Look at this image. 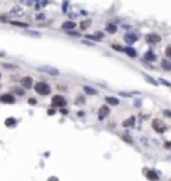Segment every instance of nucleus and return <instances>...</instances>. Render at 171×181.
<instances>
[{
  "label": "nucleus",
  "instance_id": "obj_21",
  "mask_svg": "<svg viewBox=\"0 0 171 181\" xmlns=\"http://www.w3.org/2000/svg\"><path fill=\"white\" fill-rule=\"evenodd\" d=\"M12 25L22 27V29H27V27H29V24H25V22H12Z\"/></svg>",
  "mask_w": 171,
  "mask_h": 181
},
{
  "label": "nucleus",
  "instance_id": "obj_29",
  "mask_svg": "<svg viewBox=\"0 0 171 181\" xmlns=\"http://www.w3.org/2000/svg\"><path fill=\"white\" fill-rule=\"evenodd\" d=\"M119 96H126V97H131V96H133V92H124V91H121V92H119Z\"/></svg>",
  "mask_w": 171,
  "mask_h": 181
},
{
  "label": "nucleus",
  "instance_id": "obj_1",
  "mask_svg": "<svg viewBox=\"0 0 171 181\" xmlns=\"http://www.w3.org/2000/svg\"><path fill=\"white\" fill-rule=\"evenodd\" d=\"M34 89H35V92L40 94V96H49V94H51V84L42 82V80L34 82Z\"/></svg>",
  "mask_w": 171,
  "mask_h": 181
},
{
  "label": "nucleus",
  "instance_id": "obj_10",
  "mask_svg": "<svg viewBox=\"0 0 171 181\" xmlns=\"http://www.w3.org/2000/svg\"><path fill=\"white\" fill-rule=\"evenodd\" d=\"M144 62H154L156 60V54H154L153 51H148V52H144Z\"/></svg>",
  "mask_w": 171,
  "mask_h": 181
},
{
  "label": "nucleus",
  "instance_id": "obj_4",
  "mask_svg": "<svg viewBox=\"0 0 171 181\" xmlns=\"http://www.w3.org/2000/svg\"><path fill=\"white\" fill-rule=\"evenodd\" d=\"M37 71H40V72H45V74H49V76H59V69H56V67H51V66H40V67H39Z\"/></svg>",
  "mask_w": 171,
  "mask_h": 181
},
{
  "label": "nucleus",
  "instance_id": "obj_32",
  "mask_svg": "<svg viewBox=\"0 0 171 181\" xmlns=\"http://www.w3.org/2000/svg\"><path fill=\"white\" fill-rule=\"evenodd\" d=\"M24 91H25V89H15V94H19V96H22V94H24Z\"/></svg>",
  "mask_w": 171,
  "mask_h": 181
},
{
  "label": "nucleus",
  "instance_id": "obj_28",
  "mask_svg": "<svg viewBox=\"0 0 171 181\" xmlns=\"http://www.w3.org/2000/svg\"><path fill=\"white\" fill-rule=\"evenodd\" d=\"M47 114H49V116H54V114H56V109H54V107H49V109H47Z\"/></svg>",
  "mask_w": 171,
  "mask_h": 181
},
{
  "label": "nucleus",
  "instance_id": "obj_23",
  "mask_svg": "<svg viewBox=\"0 0 171 181\" xmlns=\"http://www.w3.org/2000/svg\"><path fill=\"white\" fill-rule=\"evenodd\" d=\"M112 49H114V51H117V52H123L124 51V47L123 45H117V44H112Z\"/></svg>",
  "mask_w": 171,
  "mask_h": 181
},
{
  "label": "nucleus",
  "instance_id": "obj_2",
  "mask_svg": "<svg viewBox=\"0 0 171 181\" xmlns=\"http://www.w3.org/2000/svg\"><path fill=\"white\" fill-rule=\"evenodd\" d=\"M146 44H149V45H158L159 42H161V35L156 34V32H151V34L146 35Z\"/></svg>",
  "mask_w": 171,
  "mask_h": 181
},
{
  "label": "nucleus",
  "instance_id": "obj_35",
  "mask_svg": "<svg viewBox=\"0 0 171 181\" xmlns=\"http://www.w3.org/2000/svg\"><path fill=\"white\" fill-rule=\"evenodd\" d=\"M164 116H166V118H170V116H171V112H170V109H164Z\"/></svg>",
  "mask_w": 171,
  "mask_h": 181
},
{
  "label": "nucleus",
  "instance_id": "obj_18",
  "mask_svg": "<svg viewBox=\"0 0 171 181\" xmlns=\"http://www.w3.org/2000/svg\"><path fill=\"white\" fill-rule=\"evenodd\" d=\"M106 30L109 32V34H116V32H117V25H114V24H107Z\"/></svg>",
  "mask_w": 171,
  "mask_h": 181
},
{
  "label": "nucleus",
  "instance_id": "obj_33",
  "mask_svg": "<svg viewBox=\"0 0 171 181\" xmlns=\"http://www.w3.org/2000/svg\"><path fill=\"white\" fill-rule=\"evenodd\" d=\"M44 17H45L44 13H39V15H37V20H44Z\"/></svg>",
  "mask_w": 171,
  "mask_h": 181
},
{
  "label": "nucleus",
  "instance_id": "obj_20",
  "mask_svg": "<svg viewBox=\"0 0 171 181\" xmlns=\"http://www.w3.org/2000/svg\"><path fill=\"white\" fill-rule=\"evenodd\" d=\"M123 126H124V127H133V126H134V118L126 119V121L123 122Z\"/></svg>",
  "mask_w": 171,
  "mask_h": 181
},
{
  "label": "nucleus",
  "instance_id": "obj_3",
  "mask_svg": "<svg viewBox=\"0 0 171 181\" xmlns=\"http://www.w3.org/2000/svg\"><path fill=\"white\" fill-rule=\"evenodd\" d=\"M65 97L64 96H60V94H57V96L52 97V107H64L65 106Z\"/></svg>",
  "mask_w": 171,
  "mask_h": 181
},
{
  "label": "nucleus",
  "instance_id": "obj_30",
  "mask_svg": "<svg viewBox=\"0 0 171 181\" xmlns=\"http://www.w3.org/2000/svg\"><path fill=\"white\" fill-rule=\"evenodd\" d=\"M29 104H30V106H35V104H37V99H34V97H30V99H29Z\"/></svg>",
  "mask_w": 171,
  "mask_h": 181
},
{
  "label": "nucleus",
  "instance_id": "obj_5",
  "mask_svg": "<svg viewBox=\"0 0 171 181\" xmlns=\"http://www.w3.org/2000/svg\"><path fill=\"white\" fill-rule=\"evenodd\" d=\"M153 129L154 131H158V133H164V131L168 129V126L164 124L163 121H158V119H154L153 121Z\"/></svg>",
  "mask_w": 171,
  "mask_h": 181
},
{
  "label": "nucleus",
  "instance_id": "obj_13",
  "mask_svg": "<svg viewBox=\"0 0 171 181\" xmlns=\"http://www.w3.org/2000/svg\"><path fill=\"white\" fill-rule=\"evenodd\" d=\"M161 67H163V71H166V72H171V60L164 57V59L161 60Z\"/></svg>",
  "mask_w": 171,
  "mask_h": 181
},
{
  "label": "nucleus",
  "instance_id": "obj_27",
  "mask_svg": "<svg viewBox=\"0 0 171 181\" xmlns=\"http://www.w3.org/2000/svg\"><path fill=\"white\" fill-rule=\"evenodd\" d=\"M5 69H17V66H13V64H4Z\"/></svg>",
  "mask_w": 171,
  "mask_h": 181
},
{
  "label": "nucleus",
  "instance_id": "obj_8",
  "mask_svg": "<svg viewBox=\"0 0 171 181\" xmlns=\"http://www.w3.org/2000/svg\"><path fill=\"white\" fill-rule=\"evenodd\" d=\"M0 102H4V104H13L15 102V97H13V94H2L0 96Z\"/></svg>",
  "mask_w": 171,
  "mask_h": 181
},
{
  "label": "nucleus",
  "instance_id": "obj_15",
  "mask_svg": "<svg viewBox=\"0 0 171 181\" xmlns=\"http://www.w3.org/2000/svg\"><path fill=\"white\" fill-rule=\"evenodd\" d=\"M123 52H126V54H128L129 57H131V59H136V57H138V52L134 51V49H133L131 45H129V47H126V49H124Z\"/></svg>",
  "mask_w": 171,
  "mask_h": 181
},
{
  "label": "nucleus",
  "instance_id": "obj_12",
  "mask_svg": "<svg viewBox=\"0 0 171 181\" xmlns=\"http://www.w3.org/2000/svg\"><path fill=\"white\" fill-rule=\"evenodd\" d=\"M146 176H148V180H149V181H158L159 180V174L156 171H153V169L146 171Z\"/></svg>",
  "mask_w": 171,
  "mask_h": 181
},
{
  "label": "nucleus",
  "instance_id": "obj_38",
  "mask_svg": "<svg viewBox=\"0 0 171 181\" xmlns=\"http://www.w3.org/2000/svg\"><path fill=\"white\" fill-rule=\"evenodd\" d=\"M0 77H2V74H0Z\"/></svg>",
  "mask_w": 171,
  "mask_h": 181
},
{
  "label": "nucleus",
  "instance_id": "obj_37",
  "mask_svg": "<svg viewBox=\"0 0 171 181\" xmlns=\"http://www.w3.org/2000/svg\"><path fill=\"white\" fill-rule=\"evenodd\" d=\"M0 57H5V52L4 51H0Z\"/></svg>",
  "mask_w": 171,
  "mask_h": 181
},
{
  "label": "nucleus",
  "instance_id": "obj_26",
  "mask_svg": "<svg viewBox=\"0 0 171 181\" xmlns=\"http://www.w3.org/2000/svg\"><path fill=\"white\" fill-rule=\"evenodd\" d=\"M123 139H124V141H126V143H131V144H133V139L129 138L128 134H124V136H123Z\"/></svg>",
  "mask_w": 171,
  "mask_h": 181
},
{
  "label": "nucleus",
  "instance_id": "obj_24",
  "mask_svg": "<svg viewBox=\"0 0 171 181\" xmlns=\"http://www.w3.org/2000/svg\"><path fill=\"white\" fill-rule=\"evenodd\" d=\"M89 25H91V20H84V22L81 24V29H87Z\"/></svg>",
  "mask_w": 171,
  "mask_h": 181
},
{
  "label": "nucleus",
  "instance_id": "obj_17",
  "mask_svg": "<svg viewBox=\"0 0 171 181\" xmlns=\"http://www.w3.org/2000/svg\"><path fill=\"white\" fill-rule=\"evenodd\" d=\"M84 92L89 94V96H96V94H97V89L91 87V86H84Z\"/></svg>",
  "mask_w": 171,
  "mask_h": 181
},
{
  "label": "nucleus",
  "instance_id": "obj_11",
  "mask_svg": "<svg viewBox=\"0 0 171 181\" xmlns=\"http://www.w3.org/2000/svg\"><path fill=\"white\" fill-rule=\"evenodd\" d=\"M77 27V24L76 22H72V20H67V22H64V24H62V30H72V29H76Z\"/></svg>",
  "mask_w": 171,
  "mask_h": 181
},
{
  "label": "nucleus",
  "instance_id": "obj_14",
  "mask_svg": "<svg viewBox=\"0 0 171 181\" xmlns=\"http://www.w3.org/2000/svg\"><path fill=\"white\" fill-rule=\"evenodd\" d=\"M106 102H107V106H119V99L114 97V96H107L106 97Z\"/></svg>",
  "mask_w": 171,
  "mask_h": 181
},
{
  "label": "nucleus",
  "instance_id": "obj_34",
  "mask_svg": "<svg viewBox=\"0 0 171 181\" xmlns=\"http://www.w3.org/2000/svg\"><path fill=\"white\" fill-rule=\"evenodd\" d=\"M161 84H164V86H168V87H170V82H168V80H164V79H161Z\"/></svg>",
  "mask_w": 171,
  "mask_h": 181
},
{
  "label": "nucleus",
  "instance_id": "obj_6",
  "mask_svg": "<svg viewBox=\"0 0 171 181\" xmlns=\"http://www.w3.org/2000/svg\"><path fill=\"white\" fill-rule=\"evenodd\" d=\"M109 112H111V109H109V106H107V104H104V106H101V107H99V112H97V116H99V119L103 121L104 118H107V116H109Z\"/></svg>",
  "mask_w": 171,
  "mask_h": 181
},
{
  "label": "nucleus",
  "instance_id": "obj_31",
  "mask_svg": "<svg viewBox=\"0 0 171 181\" xmlns=\"http://www.w3.org/2000/svg\"><path fill=\"white\" fill-rule=\"evenodd\" d=\"M59 112H60V114H64V116H65V114H67L69 111L65 109V106H64V107H60V111H59Z\"/></svg>",
  "mask_w": 171,
  "mask_h": 181
},
{
  "label": "nucleus",
  "instance_id": "obj_9",
  "mask_svg": "<svg viewBox=\"0 0 171 181\" xmlns=\"http://www.w3.org/2000/svg\"><path fill=\"white\" fill-rule=\"evenodd\" d=\"M22 87L24 89H30V87H34V79L30 76H25L24 79H22Z\"/></svg>",
  "mask_w": 171,
  "mask_h": 181
},
{
  "label": "nucleus",
  "instance_id": "obj_22",
  "mask_svg": "<svg viewBox=\"0 0 171 181\" xmlns=\"http://www.w3.org/2000/svg\"><path fill=\"white\" fill-rule=\"evenodd\" d=\"M76 104H79V106H84V104H86V97H84V96H79V97L76 99Z\"/></svg>",
  "mask_w": 171,
  "mask_h": 181
},
{
  "label": "nucleus",
  "instance_id": "obj_7",
  "mask_svg": "<svg viewBox=\"0 0 171 181\" xmlns=\"http://www.w3.org/2000/svg\"><path fill=\"white\" fill-rule=\"evenodd\" d=\"M136 40H138V34H136V32H128V34L124 35V42L129 44V45H131V44H134Z\"/></svg>",
  "mask_w": 171,
  "mask_h": 181
},
{
  "label": "nucleus",
  "instance_id": "obj_25",
  "mask_svg": "<svg viewBox=\"0 0 171 181\" xmlns=\"http://www.w3.org/2000/svg\"><path fill=\"white\" fill-rule=\"evenodd\" d=\"M164 54H166V59H171V47H166V52Z\"/></svg>",
  "mask_w": 171,
  "mask_h": 181
},
{
  "label": "nucleus",
  "instance_id": "obj_16",
  "mask_svg": "<svg viewBox=\"0 0 171 181\" xmlns=\"http://www.w3.org/2000/svg\"><path fill=\"white\" fill-rule=\"evenodd\" d=\"M5 126L7 127H15L17 126V119L15 118H7L5 119Z\"/></svg>",
  "mask_w": 171,
  "mask_h": 181
},
{
  "label": "nucleus",
  "instance_id": "obj_19",
  "mask_svg": "<svg viewBox=\"0 0 171 181\" xmlns=\"http://www.w3.org/2000/svg\"><path fill=\"white\" fill-rule=\"evenodd\" d=\"M143 77H144V79L148 80L149 84H153V86H158V80H156V79H153L151 76H148V74H143Z\"/></svg>",
  "mask_w": 171,
  "mask_h": 181
},
{
  "label": "nucleus",
  "instance_id": "obj_36",
  "mask_svg": "<svg viewBox=\"0 0 171 181\" xmlns=\"http://www.w3.org/2000/svg\"><path fill=\"white\" fill-rule=\"evenodd\" d=\"M47 181H59V180H57V178L56 176H51V178H49V180Z\"/></svg>",
  "mask_w": 171,
  "mask_h": 181
}]
</instances>
